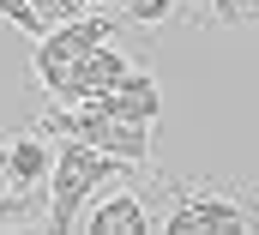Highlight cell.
Wrapping results in <instances>:
<instances>
[{
    "label": "cell",
    "mask_w": 259,
    "mask_h": 235,
    "mask_svg": "<svg viewBox=\"0 0 259 235\" xmlns=\"http://www.w3.org/2000/svg\"><path fill=\"white\" fill-rule=\"evenodd\" d=\"M127 175H133L127 163L91 151L84 139L55 133V169H49V193H42V223H49V229H72L91 193H103L109 181H127Z\"/></svg>",
    "instance_id": "4"
},
{
    "label": "cell",
    "mask_w": 259,
    "mask_h": 235,
    "mask_svg": "<svg viewBox=\"0 0 259 235\" xmlns=\"http://www.w3.org/2000/svg\"><path fill=\"white\" fill-rule=\"evenodd\" d=\"M55 169V133L42 121L0 127V187H6V229L42 217V193Z\"/></svg>",
    "instance_id": "3"
},
{
    "label": "cell",
    "mask_w": 259,
    "mask_h": 235,
    "mask_svg": "<svg viewBox=\"0 0 259 235\" xmlns=\"http://www.w3.org/2000/svg\"><path fill=\"white\" fill-rule=\"evenodd\" d=\"M115 30H121V18H115V12H103V6H91V12H72V18H55V24H42V36H36V55H30L36 91H42L49 103H61V97H66V79H72V66H78V55H84L91 43L115 36Z\"/></svg>",
    "instance_id": "5"
},
{
    "label": "cell",
    "mask_w": 259,
    "mask_h": 235,
    "mask_svg": "<svg viewBox=\"0 0 259 235\" xmlns=\"http://www.w3.org/2000/svg\"><path fill=\"white\" fill-rule=\"evenodd\" d=\"M247 229H259V187L247 175H175L157 187L151 235H247Z\"/></svg>",
    "instance_id": "1"
},
{
    "label": "cell",
    "mask_w": 259,
    "mask_h": 235,
    "mask_svg": "<svg viewBox=\"0 0 259 235\" xmlns=\"http://www.w3.org/2000/svg\"><path fill=\"white\" fill-rule=\"evenodd\" d=\"M0 18H6L18 36H30V43L42 36V18H36V6H30V0H0Z\"/></svg>",
    "instance_id": "11"
},
{
    "label": "cell",
    "mask_w": 259,
    "mask_h": 235,
    "mask_svg": "<svg viewBox=\"0 0 259 235\" xmlns=\"http://www.w3.org/2000/svg\"><path fill=\"white\" fill-rule=\"evenodd\" d=\"M133 66H145V55L121 43V30L103 36V43H91V49L78 55V66H72V79H66V97H61V103H91V97H103L109 85L127 79Z\"/></svg>",
    "instance_id": "7"
},
{
    "label": "cell",
    "mask_w": 259,
    "mask_h": 235,
    "mask_svg": "<svg viewBox=\"0 0 259 235\" xmlns=\"http://www.w3.org/2000/svg\"><path fill=\"white\" fill-rule=\"evenodd\" d=\"M30 6H36V18H42V24H55V18L91 12V6H103V0H30Z\"/></svg>",
    "instance_id": "12"
},
{
    "label": "cell",
    "mask_w": 259,
    "mask_h": 235,
    "mask_svg": "<svg viewBox=\"0 0 259 235\" xmlns=\"http://www.w3.org/2000/svg\"><path fill=\"white\" fill-rule=\"evenodd\" d=\"M36 121H42L49 133L84 139L91 151H103V157L127 163L133 175H151V163H157V121H121V115L91 109V103H49Z\"/></svg>",
    "instance_id": "2"
},
{
    "label": "cell",
    "mask_w": 259,
    "mask_h": 235,
    "mask_svg": "<svg viewBox=\"0 0 259 235\" xmlns=\"http://www.w3.org/2000/svg\"><path fill=\"white\" fill-rule=\"evenodd\" d=\"M151 223H157V175L133 181V187L91 193L72 229L78 235H151Z\"/></svg>",
    "instance_id": "6"
},
{
    "label": "cell",
    "mask_w": 259,
    "mask_h": 235,
    "mask_svg": "<svg viewBox=\"0 0 259 235\" xmlns=\"http://www.w3.org/2000/svg\"><path fill=\"white\" fill-rule=\"evenodd\" d=\"M0 229H6V187H0Z\"/></svg>",
    "instance_id": "13"
},
{
    "label": "cell",
    "mask_w": 259,
    "mask_h": 235,
    "mask_svg": "<svg viewBox=\"0 0 259 235\" xmlns=\"http://www.w3.org/2000/svg\"><path fill=\"white\" fill-rule=\"evenodd\" d=\"M91 109H103V115H121V121H157V115H163V91H157L151 66H133L121 85H109L103 97H91Z\"/></svg>",
    "instance_id": "8"
},
{
    "label": "cell",
    "mask_w": 259,
    "mask_h": 235,
    "mask_svg": "<svg viewBox=\"0 0 259 235\" xmlns=\"http://www.w3.org/2000/svg\"><path fill=\"white\" fill-rule=\"evenodd\" d=\"M187 6V24H211V30H247L259 18L253 0H181Z\"/></svg>",
    "instance_id": "10"
},
{
    "label": "cell",
    "mask_w": 259,
    "mask_h": 235,
    "mask_svg": "<svg viewBox=\"0 0 259 235\" xmlns=\"http://www.w3.org/2000/svg\"><path fill=\"white\" fill-rule=\"evenodd\" d=\"M109 12L121 18V30H139L145 43L187 18V6H181V0H109Z\"/></svg>",
    "instance_id": "9"
}]
</instances>
